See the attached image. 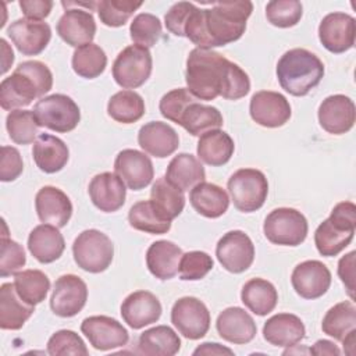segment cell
<instances>
[{"label":"cell","instance_id":"e0dca14e","mask_svg":"<svg viewBox=\"0 0 356 356\" xmlns=\"http://www.w3.org/2000/svg\"><path fill=\"white\" fill-rule=\"evenodd\" d=\"M291 284L300 298L317 299L330 289L331 273L323 261L306 260L293 268Z\"/></svg>","mask_w":356,"mask_h":356},{"label":"cell","instance_id":"44dd1931","mask_svg":"<svg viewBox=\"0 0 356 356\" xmlns=\"http://www.w3.org/2000/svg\"><path fill=\"white\" fill-rule=\"evenodd\" d=\"M35 207L39 220L63 228L72 216V203L70 197L58 188L46 185L40 188L35 196Z\"/></svg>","mask_w":356,"mask_h":356},{"label":"cell","instance_id":"3957f363","mask_svg":"<svg viewBox=\"0 0 356 356\" xmlns=\"http://www.w3.org/2000/svg\"><path fill=\"white\" fill-rule=\"evenodd\" d=\"M275 71L281 88L300 97L320 83L324 76V64L314 53L296 47L281 56Z\"/></svg>","mask_w":356,"mask_h":356},{"label":"cell","instance_id":"d590c367","mask_svg":"<svg viewBox=\"0 0 356 356\" xmlns=\"http://www.w3.org/2000/svg\"><path fill=\"white\" fill-rule=\"evenodd\" d=\"M241 300L252 313L266 316L275 309L278 292L270 281L264 278H252L242 286Z\"/></svg>","mask_w":356,"mask_h":356},{"label":"cell","instance_id":"74e56055","mask_svg":"<svg viewBox=\"0 0 356 356\" xmlns=\"http://www.w3.org/2000/svg\"><path fill=\"white\" fill-rule=\"evenodd\" d=\"M222 124V115L218 108L197 102L186 107L179 121V125L193 136H200L211 129H220Z\"/></svg>","mask_w":356,"mask_h":356},{"label":"cell","instance_id":"7c38bea8","mask_svg":"<svg viewBox=\"0 0 356 356\" xmlns=\"http://www.w3.org/2000/svg\"><path fill=\"white\" fill-rule=\"evenodd\" d=\"M88 300V286L82 278L75 274H64L54 282L50 298V307L56 316L74 317Z\"/></svg>","mask_w":356,"mask_h":356},{"label":"cell","instance_id":"52a82bcc","mask_svg":"<svg viewBox=\"0 0 356 356\" xmlns=\"http://www.w3.org/2000/svg\"><path fill=\"white\" fill-rule=\"evenodd\" d=\"M263 231L274 245L298 246L306 239L309 225L306 217L296 209L278 207L267 214Z\"/></svg>","mask_w":356,"mask_h":356},{"label":"cell","instance_id":"9a60e30c","mask_svg":"<svg viewBox=\"0 0 356 356\" xmlns=\"http://www.w3.org/2000/svg\"><path fill=\"white\" fill-rule=\"evenodd\" d=\"M7 35L24 56H38L49 44L51 29L47 22L31 18H18L7 28Z\"/></svg>","mask_w":356,"mask_h":356},{"label":"cell","instance_id":"836d02e7","mask_svg":"<svg viewBox=\"0 0 356 356\" xmlns=\"http://www.w3.org/2000/svg\"><path fill=\"white\" fill-rule=\"evenodd\" d=\"M206 178L200 160L191 153H179L167 165L165 179L182 192L192 189Z\"/></svg>","mask_w":356,"mask_h":356},{"label":"cell","instance_id":"1f68e13d","mask_svg":"<svg viewBox=\"0 0 356 356\" xmlns=\"http://www.w3.org/2000/svg\"><path fill=\"white\" fill-rule=\"evenodd\" d=\"M189 202L192 207L207 218L221 217L229 206L228 193L211 182H200L191 189Z\"/></svg>","mask_w":356,"mask_h":356},{"label":"cell","instance_id":"8d00e7d4","mask_svg":"<svg viewBox=\"0 0 356 356\" xmlns=\"http://www.w3.org/2000/svg\"><path fill=\"white\" fill-rule=\"evenodd\" d=\"M128 221L132 228L153 235L165 234L171 228V221L159 210L152 199L136 202L129 209Z\"/></svg>","mask_w":356,"mask_h":356},{"label":"cell","instance_id":"4fadbf2b","mask_svg":"<svg viewBox=\"0 0 356 356\" xmlns=\"http://www.w3.org/2000/svg\"><path fill=\"white\" fill-rule=\"evenodd\" d=\"M356 38V21L346 13H330L318 25V39L331 53L339 54L350 50Z\"/></svg>","mask_w":356,"mask_h":356},{"label":"cell","instance_id":"db71d44e","mask_svg":"<svg viewBox=\"0 0 356 356\" xmlns=\"http://www.w3.org/2000/svg\"><path fill=\"white\" fill-rule=\"evenodd\" d=\"M193 7L195 4L189 1H178L174 6H171V8L167 11L164 17L165 28L175 36H185L184 28Z\"/></svg>","mask_w":356,"mask_h":356},{"label":"cell","instance_id":"d4e9b609","mask_svg":"<svg viewBox=\"0 0 356 356\" xmlns=\"http://www.w3.org/2000/svg\"><path fill=\"white\" fill-rule=\"evenodd\" d=\"M138 143L150 156L164 159L178 149L179 136L171 125L161 121H150L140 127Z\"/></svg>","mask_w":356,"mask_h":356},{"label":"cell","instance_id":"ba28073f","mask_svg":"<svg viewBox=\"0 0 356 356\" xmlns=\"http://www.w3.org/2000/svg\"><path fill=\"white\" fill-rule=\"evenodd\" d=\"M32 111L39 127H44L60 134L75 129L81 121L78 104L70 96L63 93L42 97Z\"/></svg>","mask_w":356,"mask_h":356},{"label":"cell","instance_id":"11a10c76","mask_svg":"<svg viewBox=\"0 0 356 356\" xmlns=\"http://www.w3.org/2000/svg\"><path fill=\"white\" fill-rule=\"evenodd\" d=\"M355 254L356 252L352 250L338 261V275L352 300L355 299Z\"/></svg>","mask_w":356,"mask_h":356},{"label":"cell","instance_id":"bcb514c9","mask_svg":"<svg viewBox=\"0 0 356 356\" xmlns=\"http://www.w3.org/2000/svg\"><path fill=\"white\" fill-rule=\"evenodd\" d=\"M161 22L160 19L149 13L138 14L129 26L131 39L135 44L143 46L146 49L153 47L161 38Z\"/></svg>","mask_w":356,"mask_h":356},{"label":"cell","instance_id":"e575fe53","mask_svg":"<svg viewBox=\"0 0 356 356\" xmlns=\"http://www.w3.org/2000/svg\"><path fill=\"white\" fill-rule=\"evenodd\" d=\"M234 150L235 145L232 138L221 129H211L200 135L196 147L199 160L211 167H220L228 163Z\"/></svg>","mask_w":356,"mask_h":356},{"label":"cell","instance_id":"680465c9","mask_svg":"<svg viewBox=\"0 0 356 356\" xmlns=\"http://www.w3.org/2000/svg\"><path fill=\"white\" fill-rule=\"evenodd\" d=\"M310 353H313V355H335V356H338V355H341V350H339V348L334 342H331L328 339H318L310 348Z\"/></svg>","mask_w":356,"mask_h":356},{"label":"cell","instance_id":"94428289","mask_svg":"<svg viewBox=\"0 0 356 356\" xmlns=\"http://www.w3.org/2000/svg\"><path fill=\"white\" fill-rule=\"evenodd\" d=\"M355 335H356V330L350 331L343 339H342V343H343V350L345 353L348 355H353V348H355Z\"/></svg>","mask_w":356,"mask_h":356},{"label":"cell","instance_id":"9c48e42d","mask_svg":"<svg viewBox=\"0 0 356 356\" xmlns=\"http://www.w3.org/2000/svg\"><path fill=\"white\" fill-rule=\"evenodd\" d=\"M153 60L149 49L131 44L122 49L113 64V78L124 89H136L150 76Z\"/></svg>","mask_w":356,"mask_h":356},{"label":"cell","instance_id":"4316f807","mask_svg":"<svg viewBox=\"0 0 356 356\" xmlns=\"http://www.w3.org/2000/svg\"><path fill=\"white\" fill-rule=\"evenodd\" d=\"M305 334L303 321L291 313L274 314L263 325L264 339L274 346H295L305 338Z\"/></svg>","mask_w":356,"mask_h":356},{"label":"cell","instance_id":"7bdbcfd3","mask_svg":"<svg viewBox=\"0 0 356 356\" xmlns=\"http://www.w3.org/2000/svg\"><path fill=\"white\" fill-rule=\"evenodd\" d=\"M150 199L170 221L177 218L185 207L184 192L168 182L165 177L156 179L150 191Z\"/></svg>","mask_w":356,"mask_h":356},{"label":"cell","instance_id":"7dc6e473","mask_svg":"<svg viewBox=\"0 0 356 356\" xmlns=\"http://www.w3.org/2000/svg\"><path fill=\"white\" fill-rule=\"evenodd\" d=\"M302 10V3L298 0H273L266 6V18L274 26L291 28L300 21Z\"/></svg>","mask_w":356,"mask_h":356},{"label":"cell","instance_id":"4dcf8cb0","mask_svg":"<svg viewBox=\"0 0 356 356\" xmlns=\"http://www.w3.org/2000/svg\"><path fill=\"white\" fill-rule=\"evenodd\" d=\"M35 306L24 302L17 293L14 282L0 286V328L17 331L33 314Z\"/></svg>","mask_w":356,"mask_h":356},{"label":"cell","instance_id":"8992f818","mask_svg":"<svg viewBox=\"0 0 356 356\" xmlns=\"http://www.w3.org/2000/svg\"><path fill=\"white\" fill-rule=\"evenodd\" d=\"M228 192L234 206L242 213L259 210L268 195L266 175L256 168H241L228 179Z\"/></svg>","mask_w":356,"mask_h":356},{"label":"cell","instance_id":"f907efd6","mask_svg":"<svg viewBox=\"0 0 356 356\" xmlns=\"http://www.w3.org/2000/svg\"><path fill=\"white\" fill-rule=\"evenodd\" d=\"M193 102H196V97L192 96L188 89L178 88V89H172V90L167 92L160 99L159 108L164 118L179 125L184 111Z\"/></svg>","mask_w":356,"mask_h":356},{"label":"cell","instance_id":"484cf974","mask_svg":"<svg viewBox=\"0 0 356 356\" xmlns=\"http://www.w3.org/2000/svg\"><path fill=\"white\" fill-rule=\"evenodd\" d=\"M36 97H42L36 83L18 68L0 83V104L3 110H18L31 104Z\"/></svg>","mask_w":356,"mask_h":356},{"label":"cell","instance_id":"816d5d0a","mask_svg":"<svg viewBox=\"0 0 356 356\" xmlns=\"http://www.w3.org/2000/svg\"><path fill=\"white\" fill-rule=\"evenodd\" d=\"M26 263V256L24 248L10 239L7 234L1 235V246H0V275L3 278L17 274Z\"/></svg>","mask_w":356,"mask_h":356},{"label":"cell","instance_id":"603a6c76","mask_svg":"<svg viewBox=\"0 0 356 356\" xmlns=\"http://www.w3.org/2000/svg\"><path fill=\"white\" fill-rule=\"evenodd\" d=\"M92 203L104 213H113L125 203L127 189L115 172H102L92 178L88 188Z\"/></svg>","mask_w":356,"mask_h":356},{"label":"cell","instance_id":"7a4b0ae2","mask_svg":"<svg viewBox=\"0 0 356 356\" xmlns=\"http://www.w3.org/2000/svg\"><path fill=\"white\" fill-rule=\"evenodd\" d=\"M253 11L252 1H217L211 8L193 7L184 35L199 49H213L236 42L245 33Z\"/></svg>","mask_w":356,"mask_h":356},{"label":"cell","instance_id":"30bf717a","mask_svg":"<svg viewBox=\"0 0 356 356\" xmlns=\"http://www.w3.org/2000/svg\"><path fill=\"white\" fill-rule=\"evenodd\" d=\"M171 323L185 338L200 339L210 328V312L200 299L184 296L172 305Z\"/></svg>","mask_w":356,"mask_h":356},{"label":"cell","instance_id":"8fae6325","mask_svg":"<svg viewBox=\"0 0 356 356\" xmlns=\"http://www.w3.org/2000/svg\"><path fill=\"white\" fill-rule=\"evenodd\" d=\"M216 256L227 271L239 274L252 266L254 260V245L243 231H228L217 242Z\"/></svg>","mask_w":356,"mask_h":356},{"label":"cell","instance_id":"7402d4cb","mask_svg":"<svg viewBox=\"0 0 356 356\" xmlns=\"http://www.w3.org/2000/svg\"><path fill=\"white\" fill-rule=\"evenodd\" d=\"M58 36L72 47L92 43L96 33V22L89 10L68 8L57 22Z\"/></svg>","mask_w":356,"mask_h":356},{"label":"cell","instance_id":"83f0119b","mask_svg":"<svg viewBox=\"0 0 356 356\" xmlns=\"http://www.w3.org/2000/svg\"><path fill=\"white\" fill-rule=\"evenodd\" d=\"M28 249L39 263L49 264L60 259L65 249V241L57 227L43 222L29 232Z\"/></svg>","mask_w":356,"mask_h":356},{"label":"cell","instance_id":"91938a15","mask_svg":"<svg viewBox=\"0 0 356 356\" xmlns=\"http://www.w3.org/2000/svg\"><path fill=\"white\" fill-rule=\"evenodd\" d=\"M0 44H1V51H3V68H1V72H7L10 65L13 64L14 61V53H13V49L7 44L6 39H0Z\"/></svg>","mask_w":356,"mask_h":356},{"label":"cell","instance_id":"f1b7e54d","mask_svg":"<svg viewBox=\"0 0 356 356\" xmlns=\"http://www.w3.org/2000/svg\"><path fill=\"white\" fill-rule=\"evenodd\" d=\"M32 156L40 171L54 174L65 167L70 159V150L60 138L50 134H40L33 143Z\"/></svg>","mask_w":356,"mask_h":356},{"label":"cell","instance_id":"f5cc1de1","mask_svg":"<svg viewBox=\"0 0 356 356\" xmlns=\"http://www.w3.org/2000/svg\"><path fill=\"white\" fill-rule=\"evenodd\" d=\"M24 170V163L19 152L13 146L1 147L0 159V179L3 182L15 181Z\"/></svg>","mask_w":356,"mask_h":356},{"label":"cell","instance_id":"d6986e66","mask_svg":"<svg viewBox=\"0 0 356 356\" xmlns=\"http://www.w3.org/2000/svg\"><path fill=\"white\" fill-rule=\"evenodd\" d=\"M317 115L324 131L332 135H342L355 125V103L345 95H331L320 103Z\"/></svg>","mask_w":356,"mask_h":356},{"label":"cell","instance_id":"277c9868","mask_svg":"<svg viewBox=\"0 0 356 356\" xmlns=\"http://www.w3.org/2000/svg\"><path fill=\"white\" fill-rule=\"evenodd\" d=\"M356 229V206L339 202L314 232V243L320 254L332 257L339 254L353 239Z\"/></svg>","mask_w":356,"mask_h":356},{"label":"cell","instance_id":"5b68a950","mask_svg":"<svg viewBox=\"0 0 356 356\" xmlns=\"http://www.w3.org/2000/svg\"><path fill=\"white\" fill-rule=\"evenodd\" d=\"M74 260L88 273H103L114 257V245L111 239L99 229L82 231L72 243Z\"/></svg>","mask_w":356,"mask_h":356},{"label":"cell","instance_id":"f546056e","mask_svg":"<svg viewBox=\"0 0 356 356\" xmlns=\"http://www.w3.org/2000/svg\"><path fill=\"white\" fill-rule=\"evenodd\" d=\"M182 250L171 241H156L146 252V266L159 280L165 281L177 275Z\"/></svg>","mask_w":356,"mask_h":356},{"label":"cell","instance_id":"5bb4252c","mask_svg":"<svg viewBox=\"0 0 356 356\" xmlns=\"http://www.w3.org/2000/svg\"><path fill=\"white\" fill-rule=\"evenodd\" d=\"M81 331L97 350H111L125 346L129 339L127 328L108 316L86 317L81 324Z\"/></svg>","mask_w":356,"mask_h":356},{"label":"cell","instance_id":"ab89813d","mask_svg":"<svg viewBox=\"0 0 356 356\" xmlns=\"http://www.w3.org/2000/svg\"><path fill=\"white\" fill-rule=\"evenodd\" d=\"M321 330L328 337L341 341L353 330H356V306L352 300L334 305L324 316Z\"/></svg>","mask_w":356,"mask_h":356},{"label":"cell","instance_id":"681fc988","mask_svg":"<svg viewBox=\"0 0 356 356\" xmlns=\"http://www.w3.org/2000/svg\"><path fill=\"white\" fill-rule=\"evenodd\" d=\"M47 353L51 356L76 355L88 356V348L82 338L71 330L56 331L47 341Z\"/></svg>","mask_w":356,"mask_h":356},{"label":"cell","instance_id":"6da1fadb","mask_svg":"<svg viewBox=\"0 0 356 356\" xmlns=\"http://www.w3.org/2000/svg\"><path fill=\"white\" fill-rule=\"evenodd\" d=\"M185 81L189 93L206 102L217 96L238 100L250 90L248 74L238 64L210 49L196 47L189 53Z\"/></svg>","mask_w":356,"mask_h":356},{"label":"cell","instance_id":"cb8c5ba5","mask_svg":"<svg viewBox=\"0 0 356 356\" xmlns=\"http://www.w3.org/2000/svg\"><path fill=\"white\" fill-rule=\"evenodd\" d=\"M216 328L222 339L236 345L249 343L257 332L253 317L238 306L224 309L217 317Z\"/></svg>","mask_w":356,"mask_h":356},{"label":"cell","instance_id":"9f6ffc18","mask_svg":"<svg viewBox=\"0 0 356 356\" xmlns=\"http://www.w3.org/2000/svg\"><path fill=\"white\" fill-rule=\"evenodd\" d=\"M19 7L26 18L40 21L42 18H46L50 14L53 8V1L51 0H21Z\"/></svg>","mask_w":356,"mask_h":356},{"label":"cell","instance_id":"b9f144b4","mask_svg":"<svg viewBox=\"0 0 356 356\" xmlns=\"http://www.w3.org/2000/svg\"><path fill=\"white\" fill-rule=\"evenodd\" d=\"M71 63L76 75L86 79H93L104 72L107 65V56L99 44L89 43L75 49Z\"/></svg>","mask_w":356,"mask_h":356},{"label":"cell","instance_id":"2e32d148","mask_svg":"<svg viewBox=\"0 0 356 356\" xmlns=\"http://www.w3.org/2000/svg\"><path fill=\"white\" fill-rule=\"evenodd\" d=\"M252 120L266 128H278L291 118V104L286 97L273 90L256 92L249 104Z\"/></svg>","mask_w":356,"mask_h":356},{"label":"cell","instance_id":"c3c4849f","mask_svg":"<svg viewBox=\"0 0 356 356\" xmlns=\"http://www.w3.org/2000/svg\"><path fill=\"white\" fill-rule=\"evenodd\" d=\"M213 259L202 250H192L182 254L179 261V278L184 281H197L204 278L213 268Z\"/></svg>","mask_w":356,"mask_h":356},{"label":"cell","instance_id":"ee69618b","mask_svg":"<svg viewBox=\"0 0 356 356\" xmlns=\"http://www.w3.org/2000/svg\"><path fill=\"white\" fill-rule=\"evenodd\" d=\"M10 139L17 145H29L35 140L39 129L38 120L31 110H13L6 118Z\"/></svg>","mask_w":356,"mask_h":356},{"label":"cell","instance_id":"f6af8a7d","mask_svg":"<svg viewBox=\"0 0 356 356\" xmlns=\"http://www.w3.org/2000/svg\"><path fill=\"white\" fill-rule=\"evenodd\" d=\"M142 4V1L132 0H100L96 11L106 26L118 28L125 25Z\"/></svg>","mask_w":356,"mask_h":356},{"label":"cell","instance_id":"ffe728a7","mask_svg":"<svg viewBox=\"0 0 356 356\" xmlns=\"http://www.w3.org/2000/svg\"><path fill=\"white\" fill-rule=\"evenodd\" d=\"M160 300L149 291H135L121 303L122 320L134 330L156 323L161 316Z\"/></svg>","mask_w":356,"mask_h":356},{"label":"cell","instance_id":"ac0fdd59","mask_svg":"<svg viewBox=\"0 0 356 356\" xmlns=\"http://www.w3.org/2000/svg\"><path fill=\"white\" fill-rule=\"evenodd\" d=\"M114 170L124 184L132 191L146 188L154 177V168L150 157L135 149L121 150L115 157Z\"/></svg>","mask_w":356,"mask_h":356},{"label":"cell","instance_id":"d6a6232c","mask_svg":"<svg viewBox=\"0 0 356 356\" xmlns=\"http://www.w3.org/2000/svg\"><path fill=\"white\" fill-rule=\"evenodd\" d=\"M181 349L178 334L168 325H156L145 330L136 345V352L149 356H174Z\"/></svg>","mask_w":356,"mask_h":356},{"label":"cell","instance_id":"60d3db41","mask_svg":"<svg viewBox=\"0 0 356 356\" xmlns=\"http://www.w3.org/2000/svg\"><path fill=\"white\" fill-rule=\"evenodd\" d=\"M14 285L19 298L28 305H39L47 296L50 281L40 270H24L14 275Z\"/></svg>","mask_w":356,"mask_h":356},{"label":"cell","instance_id":"6f0895ef","mask_svg":"<svg viewBox=\"0 0 356 356\" xmlns=\"http://www.w3.org/2000/svg\"><path fill=\"white\" fill-rule=\"evenodd\" d=\"M193 355H234V352L217 342H204L193 350Z\"/></svg>","mask_w":356,"mask_h":356},{"label":"cell","instance_id":"f35d334b","mask_svg":"<svg viewBox=\"0 0 356 356\" xmlns=\"http://www.w3.org/2000/svg\"><path fill=\"white\" fill-rule=\"evenodd\" d=\"M107 114L117 122L134 124L145 115V100L135 90H120L108 99Z\"/></svg>","mask_w":356,"mask_h":356}]
</instances>
